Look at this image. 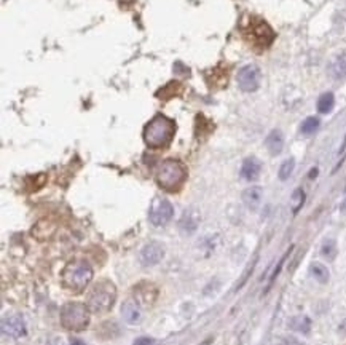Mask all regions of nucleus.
Here are the masks:
<instances>
[{
    "instance_id": "393cba45",
    "label": "nucleus",
    "mask_w": 346,
    "mask_h": 345,
    "mask_svg": "<svg viewBox=\"0 0 346 345\" xmlns=\"http://www.w3.org/2000/svg\"><path fill=\"white\" fill-rule=\"evenodd\" d=\"M290 251H292V248H290L289 251H286V254H284V256H282V257L279 259L278 266L275 267V270H273V274H271V277H270V280H268V288L273 285V281H275V278L279 275V272H281V269H282V264H284V262H286V259H287V256H289V252H290Z\"/></svg>"
},
{
    "instance_id": "4468645a",
    "label": "nucleus",
    "mask_w": 346,
    "mask_h": 345,
    "mask_svg": "<svg viewBox=\"0 0 346 345\" xmlns=\"http://www.w3.org/2000/svg\"><path fill=\"white\" fill-rule=\"evenodd\" d=\"M122 316L125 318L126 323L130 324H134V323H139L141 320V308L139 305L136 304L134 301H126L123 305H122Z\"/></svg>"
},
{
    "instance_id": "bb28decb",
    "label": "nucleus",
    "mask_w": 346,
    "mask_h": 345,
    "mask_svg": "<svg viewBox=\"0 0 346 345\" xmlns=\"http://www.w3.org/2000/svg\"><path fill=\"white\" fill-rule=\"evenodd\" d=\"M282 345H302V342L297 340L295 337H286L284 342H282Z\"/></svg>"
},
{
    "instance_id": "a211bd4d",
    "label": "nucleus",
    "mask_w": 346,
    "mask_h": 345,
    "mask_svg": "<svg viewBox=\"0 0 346 345\" xmlns=\"http://www.w3.org/2000/svg\"><path fill=\"white\" fill-rule=\"evenodd\" d=\"M309 274H311V277L317 281V283H327L329 281V270H327L325 266L319 264V262H314V264H311V267H309Z\"/></svg>"
},
{
    "instance_id": "1a4fd4ad",
    "label": "nucleus",
    "mask_w": 346,
    "mask_h": 345,
    "mask_svg": "<svg viewBox=\"0 0 346 345\" xmlns=\"http://www.w3.org/2000/svg\"><path fill=\"white\" fill-rule=\"evenodd\" d=\"M163 257H165V248H163L161 243H157V241L145 244L144 249L141 251V262L145 267L158 264Z\"/></svg>"
},
{
    "instance_id": "b1692460",
    "label": "nucleus",
    "mask_w": 346,
    "mask_h": 345,
    "mask_svg": "<svg viewBox=\"0 0 346 345\" xmlns=\"http://www.w3.org/2000/svg\"><path fill=\"white\" fill-rule=\"evenodd\" d=\"M321 254L329 261H333L335 256H336V243H335V240H330V238L325 240L322 243V246H321Z\"/></svg>"
},
{
    "instance_id": "f257e3e1",
    "label": "nucleus",
    "mask_w": 346,
    "mask_h": 345,
    "mask_svg": "<svg viewBox=\"0 0 346 345\" xmlns=\"http://www.w3.org/2000/svg\"><path fill=\"white\" fill-rule=\"evenodd\" d=\"M176 133V123L166 115H157L149 122L144 130V141L152 149L166 147Z\"/></svg>"
},
{
    "instance_id": "2eb2a0df",
    "label": "nucleus",
    "mask_w": 346,
    "mask_h": 345,
    "mask_svg": "<svg viewBox=\"0 0 346 345\" xmlns=\"http://www.w3.org/2000/svg\"><path fill=\"white\" fill-rule=\"evenodd\" d=\"M54 230H56V225L48 219H43L35 224V227L32 229V237H35L37 240H47L53 237Z\"/></svg>"
},
{
    "instance_id": "ddd939ff",
    "label": "nucleus",
    "mask_w": 346,
    "mask_h": 345,
    "mask_svg": "<svg viewBox=\"0 0 346 345\" xmlns=\"http://www.w3.org/2000/svg\"><path fill=\"white\" fill-rule=\"evenodd\" d=\"M262 171V165L257 158L249 157L243 161V166H241V176L246 181H256Z\"/></svg>"
},
{
    "instance_id": "5701e85b",
    "label": "nucleus",
    "mask_w": 346,
    "mask_h": 345,
    "mask_svg": "<svg viewBox=\"0 0 346 345\" xmlns=\"http://www.w3.org/2000/svg\"><path fill=\"white\" fill-rule=\"evenodd\" d=\"M295 168V160L294 158H287L286 161H282V165L279 166V172L278 176L281 181H287L289 176L292 175V171Z\"/></svg>"
},
{
    "instance_id": "f3484780",
    "label": "nucleus",
    "mask_w": 346,
    "mask_h": 345,
    "mask_svg": "<svg viewBox=\"0 0 346 345\" xmlns=\"http://www.w3.org/2000/svg\"><path fill=\"white\" fill-rule=\"evenodd\" d=\"M330 74L336 80L346 78V54H338L330 64Z\"/></svg>"
},
{
    "instance_id": "6e6552de",
    "label": "nucleus",
    "mask_w": 346,
    "mask_h": 345,
    "mask_svg": "<svg viewBox=\"0 0 346 345\" xmlns=\"http://www.w3.org/2000/svg\"><path fill=\"white\" fill-rule=\"evenodd\" d=\"M2 334L8 337H23L26 335V323L21 315H8L2 320Z\"/></svg>"
},
{
    "instance_id": "6ab92c4d",
    "label": "nucleus",
    "mask_w": 346,
    "mask_h": 345,
    "mask_svg": "<svg viewBox=\"0 0 346 345\" xmlns=\"http://www.w3.org/2000/svg\"><path fill=\"white\" fill-rule=\"evenodd\" d=\"M333 104H335V98L332 93H324L319 96V99H317V111H319L321 114H329L332 109H333Z\"/></svg>"
},
{
    "instance_id": "0eeeda50",
    "label": "nucleus",
    "mask_w": 346,
    "mask_h": 345,
    "mask_svg": "<svg viewBox=\"0 0 346 345\" xmlns=\"http://www.w3.org/2000/svg\"><path fill=\"white\" fill-rule=\"evenodd\" d=\"M260 78H262V72L256 64H248L240 69L238 72V85L243 92H256L260 87Z\"/></svg>"
},
{
    "instance_id": "9b49d317",
    "label": "nucleus",
    "mask_w": 346,
    "mask_h": 345,
    "mask_svg": "<svg viewBox=\"0 0 346 345\" xmlns=\"http://www.w3.org/2000/svg\"><path fill=\"white\" fill-rule=\"evenodd\" d=\"M199 225V213L195 210V208H188V210L184 211V214L180 216L179 219V230L182 233L192 235L193 232H196Z\"/></svg>"
},
{
    "instance_id": "cd10ccee",
    "label": "nucleus",
    "mask_w": 346,
    "mask_h": 345,
    "mask_svg": "<svg viewBox=\"0 0 346 345\" xmlns=\"http://www.w3.org/2000/svg\"><path fill=\"white\" fill-rule=\"evenodd\" d=\"M70 345H86V343L83 340H80V339H74L70 342Z\"/></svg>"
},
{
    "instance_id": "9d476101",
    "label": "nucleus",
    "mask_w": 346,
    "mask_h": 345,
    "mask_svg": "<svg viewBox=\"0 0 346 345\" xmlns=\"http://www.w3.org/2000/svg\"><path fill=\"white\" fill-rule=\"evenodd\" d=\"M134 297L136 301H139L142 305H152L158 297V289L153 283H149V281H142L138 286L134 288Z\"/></svg>"
},
{
    "instance_id": "412c9836",
    "label": "nucleus",
    "mask_w": 346,
    "mask_h": 345,
    "mask_svg": "<svg viewBox=\"0 0 346 345\" xmlns=\"http://www.w3.org/2000/svg\"><path fill=\"white\" fill-rule=\"evenodd\" d=\"M305 203V192L302 189H295L292 197H290V206H292V213L297 214L300 211V208Z\"/></svg>"
},
{
    "instance_id": "c85d7f7f",
    "label": "nucleus",
    "mask_w": 346,
    "mask_h": 345,
    "mask_svg": "<svg viewBox=\"0 0 346 345\" xmlns=\"http://www.w3.org/2000/svg\"><path fill=\"white\" fill-rule=\"evenodd\" d=\"M340 210H341V213H344V214H346V200H344V202L341 203V206H340Z\"/></svg>"
},
{
    "instance_id": "dca6fc26",
    "label": "nucleus",
    "mask_w": 346,
    "mask_h": 345,
    "mask_svg": "<svg viewBox=\"0 0 346 345\" xmlns=\"http://www.w3.org/2000/svg\"><path fill=\"white\" fill-rule=\"evenodd\" d=\"M265 144H267V149L270 150L271 155H278V153H281L282 147H284V138H282V133L279 130H273L268 134Z\"/></svg>"
},
{
    "instance_id": "20e7f679",
    "label": "nucleus",
    "mask_w": 346,
    "mask_h": 345,
    "mask_svg": "<svg viewBox=\"0 0 346 345\" xmlns=\"http://www.w3.org/2000/svg\"><path fill=\"white\" fill-rule=\"evenodd\" d=\"M117 299V288L110 281H99L88 294V308L91 312L104 313L115 304Z\"/></svg>"
},
{
    "instance_id": "39448f33",
    "label": "nucleus",
    "mask_w": 346,
    "mask_h": 345,
    "mask_svg": "<svg viewBox=\"0 0 346 345\" xmlns=\"http://www.w3.org/2000/svg\"><path fill=\"white\" fill-rule=\"evenodd\" d=\"M61 323L69 331H83L89 324V308L81 302H69L61 310Z\"/></svg>"
},
{
    "instance_id": "7ed1b4c3",
    "label": "nucleus",
    "mask_w": 346,
    "mask_h": 345,
    "mask_svg": "<svg viewBox=\"0 0 346 345\" xmlns=\"http://www.w3.org/2000/svg\"><path fill=\"white\" fill-rule=\"evenodd\" d=\"M187 178V169L179 160H165L157 172L158 186L165 190H177Z\"/></svg>"
},
{
    "instance_id": "f03ea898",
    "label": "nucleus",
    "mask_w": 346,
    "mask_h": 345,
    "mask_svg": "<svg viewBox=\"0 0 346 345\" xmlns=\"http://www.w3.org/2000/svg\"><path fill=\"white\" fill-rule=\"evenodd\" d=\"M62 285L70 291H83L86 285L93 280V269L83 259H77L66 266L62 270Z\"/></svg>"
},
{
    "instance_id": "f8f14e48",
    "label": "nucleus",
    "mask_w": 346,
    "mask_h": 345,
    "mask_svg": "<svg viewBox=\"0 0 346 345\" xmlns=\"http://www.w3.org/2000/svg\"><path fill=\"white\" fill-rule=\"evenodd\" d=\"M262 198H263V190L259 186L249 187V189H246L243 192V202L251 211L259 210V206L262 203Z\"/></svg>"
},
{
    "instance_id": "a878e982",
    "label": "nucleus",
    "mask_w": 346,
    "mask_h": 345,
    "mask_svg": "<svg viewBox=\"0 0 346 345\" xmlns=\"http://www.w3.org/2000/svg\"><path fill=\"white\" fill-rule=\"evenodd\" d=\"M134 345H157V342H155L153 339H150V337H139L138 340L134 342Z\"/></svg>"
},
{
    "instance_id": "423d86ee",
    "label": "nucleus",
    "mask_w": 346,
    "mask_h": 345,
    "mask_svg": "<svg viewBox=\"0 0 346 345\" xmlns=\"http://www.w3.org/2000/svg\"><path fill=\"white\" fill-rule=\"evenodd\" d=\"M172 216H174V208L166 198H155L152 202L149 219L153 225H166Z\"/></svg>"
},
{
    "instance_id": "aec40b11",
    "label": "nucleus",
    "mask_w": 346,
    "mask_h": 345,
    "mask_svg": "<svg viewBox=\"0 0 346 345\" xmlns=\"http://www.w3.org/2000/svg\"><path fill=\"white\" fill-rule=\"evenodd\" d=\"M290 328H292L294 331H298V332H308L309 328H311V321H309L308 316H295V318L290 320Z\"/></svg>"
},
{
    "instance_id": "4be33fe9",
    "label": "nucleus",
    "mask_w": 346,
    "mask_h": 345,
    "mask_svg": "<svg viewBox=\"0 0 346 345\" xmlns=\"http://www.w3.org/2000/svg\"><path fill=\"white\" fill-rule=\"evenodd\" d=\"M317 128H319V119H316V117H308V119L303 120L302 126H300V131H302V134H313L314 131H317Z\"/></svg>"
}]
</instances>
